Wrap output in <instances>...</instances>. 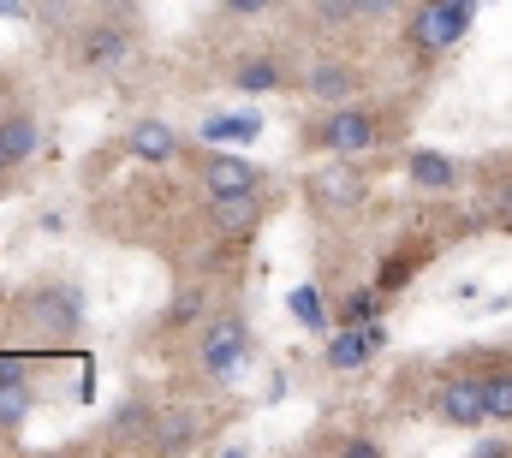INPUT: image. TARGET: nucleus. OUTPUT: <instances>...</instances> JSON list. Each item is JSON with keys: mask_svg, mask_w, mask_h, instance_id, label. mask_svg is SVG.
Instances as JSON below:
<instances>
[{"mask_svg": "<svg viewBox=\"0 0 512 458\" xmlns=\"http://www.w3.org/2000/svg\"><path fill=\"white\" fill-rule=\"evenodd\" d=\"M233 84H239L245 96H256V90H274V84H280V66H274V60H245V66L233 72Z\"/></svg>", "mask_w": 512, "mask_h": 458, "instance_id": "19", "label": "nucleus"}, {"mask_svg": "<svg viewBox=\"0 0 512 458\" xmlns=\"http://www.w3.org/2000/svg\"><path fill=\"white\" fill-rule=\"evenodd\" d=\"M197 357H203L209 375H233V369L251 357V328H245V316H215V322H203Z\"/></svg>", "mask_w": 512, "mask_h": 458, "instance_id": "5", "label": "nucleus"}, {"mask_svg": "<svg viewBox=\"0 0 512 458\" xmlns=\"http://www.w3.org/2000/svg\"><path fill=\"white\" fill-rule=\"evenodd\" d=\"M126 54H131V30H120V24H90L78 36V66L84 72H114V66H126Z\"/></svg>", "mask_w": 512, "mask_h": 458, "instance_id": "9", "label": "nucleus"}, {"mask_svg": "<svg viewBox=\"0 0 512 458\" xmlns=\"http://www.w3.org/2000/svg\"><path fill=\"white\" fill-rule=\"evenodd\" d=\"M149 447H155V453H185V447H197V411H155Z\"/></svg>", "mask_w": 512, "mask_h": 458, "instance_id": "14", "label": "nucleus"}, {"mask_svg": "<svg viewBox=\"0 0 512 458\" xmlns=\"http://www.w3.org/2000/svg\"><path fill=\"white\" fill-rule=\"evenodd\" d=\"M179 149H185V137L167 119H137L126 131V155H137V161H179Z\"/></svg>", "mask_w": 512, "mask_h": 458, "instance_id": "10", "label": "nucleus"}, {"mask_svg": "<svg viewBox=\"0 0 512 458\" xmlns=\"http://www.w3.org/2000/svg\"><path fill=\"white\" fill-rule=\"evenodd\" d=\"M24 417H30V387H24V381H18V387H0V441L18 435Z\"/></svg>", "mask_w": 512, "mask_h": 458, "instance_id": "18", "label": "nucleus"}, {"mask_svg": "<svg viewBox=\"0 0 512 458\" xmlns=\"http://www.w3.org/2000/svg\"><path fill=\"white\" fill-rule=\"evenodd\" d=\"M262 131V119H251V114H239V119H209L203 125V137H256Z\"/></svg>", "mask_w": 512, "mask_h": 458, "instance_id": "20", "label": "nucleus"}, {"mask_svg": "<svg viewBox=\"0 0 512 458\" xmlns=\"http://www.w3.org/2000/svg\"><path fill=\"white\" fill-rule=\"evenodd\" d=\"M304 96H316V102H328V108L358 102V72H352V66H340V60H322V66H310V72H304Z\"/></svg>", "mask_w": 512, "mask_h": 458, "instance_id": "12", "label": "nucleus"}, {"mask_svg": "<svg viewBox=\"0 0 512 458\" xmlns=\"http://www.w3.org/2000/svg\"><path fill=\"white\" fill-rule=\"evenodd\" d=\"M292 316H304L310 328H322V304H316V292H310V286H298V292H292Z\"/></svg>", "mask_w": 512, "mask_h": 458, "instance_id": "22", "label": "nucleus"}, {"mask_svg": "<svg viewBox=\"0 0 512 458\" xmlns=\"http://www.w3.org/2000/svg\"><path fill=\"white\" fill-rule=\"evenodd\" d=\"M24 381V357L18 351H0V387H18Z\"/></svg>", "mask_w": 512, "mask_h": 458, "instance_id": "23", "label": "nucleus"}, {"mask_svg": "<svg viewBox=\"0 0 512 458\" xmlns=\"http://www.w3.org/2000/svg\"><path fill=\"white\" fill-rule=\"evenodd\" d=\"M370 197V179L352 167V155H334L316 179H310V203L316 209H358Z\"/></svg>", "mask_w": 512, "mask_h": 458, "instance_id": "7", "label": "nucleus"}, {"mask_svg": "<svg viewBox=\"0 0 512 458\" xmlns=\"http://www.w3.org/2000/svg\"><path fill=\"white\" fill-rule=\"evenodd\" d=\"M471 12H477V0H417L405 18V48L417 60H441L471 30Z\"/></svg>", "mask_w": 512, "mask_h": 458, "instance_id": "2", "label": "nucleus"}, {"mask_svg": "<svg viewBox=\"0 0 512 458\" xmlns=\"http://www.w3.org/2000/svg\"><path fill=\"white\" fill-rule=\"evenodd\" d=\"M221 6H227L233 18H256V12H268L274 0H221Z\"/></svg>", "mask_w": 512, "mask_h": 458, "instance_id": "24", "label": "nucleus"}, {"mask_svg": "<svg viewBox=\"0 0 512 458\" xmlns=\"http://www.w3.org/2000/svg\"><path fill=\"white\" fill-rule=\"evenodd\" d=\"M435 417H441L447 429H477V423H489L483 375H465V369L441 375V387H435Z\"/></svg>", "mask_w": 512, "mask_h": 458, "instance_id": "4", "label": "nucleus"}, {"mask_svg": "<svg viewBox=\"0 0 512 458\" xmlns=\"http://www.w3.org/2000/svg\"><path fill=\"white\" fill-rule=\"evenodd\" d=\"M197 179H203V191H209V197H239V191H262V185H268V173H262L256 161L227 155V149L203 155V161H197Z\"/></svg>", "mask_w": 512, "mask_h": 458, "instance_id": "6", "label": "nucleus"}, {"mask_svg": "<svg viewBox=\"0 0 512 458\" xmlns=\"http://www.w3.org/2000/svg\"><path fill=\"white\" fill-rule=\"evenodd\" d=\"M376 137H382V119L364 102H340V108H328L322 119H310L298 131V143L316 149V155H364V149H376Z\"/></svg>", "mask_w": 512, "mask_h": 458, "instance_id": "1", "label": "nucleus"}, {"mask_svg": "<svg viewBox=\"0 0 512 458\" xmlns=\"http://www.w3.org/2000/svg\"><path fill=\"white\" fill-rule=\"evenodd\" d=\"M405 173H411V185L429 191V197H441V191L459 185V161H447L441 149H411V155H405Z\"/></svg>", "mask_w": 512, "mask_h": 458, "instance_id": "13", "label": "nucleus"}, {"mask_svg": "<svg viewBox=\"0 0 512 458\" xmlns=\"http://www.w3.org/2000/svg\"><path fill=\"white\" fill-rule=\"evenodd\" d=\"M399 0H322V12L328 18H340V24H364V18H387Z\"/></svg>", "mask_w": 512, "mask_h": 458, "instance_id": "17", "label": "nucleus"}, {"mask_svg": "<svg viewBox=\"0 0 512 458\" xmlns=\"http://www.w3.org/2000/svg\"><path fill=\"white\" fill-rule=\"evenodd\" d=\"M483 405H489L495 423H512V363L483 369Z\"/></svg>", "mask_w": 512, "mask_h": 458, "instance_id": "16", "label": "nucleus"}, {"mask_svg": "<svg viewBox=\"0 0 512 458\" xmlns=\"http://www.w3.org/2000/svg\"><path fill=\"white\" fill-rule=\"evenodd\" d=\"M36 143H42L36 114H24V108L0 114V173H12L18 161H30V155H36Z\"/></svg>", "mask_w": 512, "mask_h": 458, "instance_id": "11", "label": "nucleus"}, {"mask_svg": "<svg viewBox=\"0 0 512 458\" xmlns=\"http://www.w3.org/2000/svg\"><path fill=\"white\" fill-rule=\"evenodd\" d=\"M0 12H6V18H24V0H0Z\"/></svg>", "mask_w": 512, "mask_h": 458, "instance_id": "26", "label": "nucleus"}, {"mask_svg": "<svg viewBox=\"0 0 512 458\" xmlns=\"http://www.w3.org/2000/svg\"><path fill=\"white\" fill-rule=\"evenodd\" d=\"M334 453H346V458H376V441H340Z\"/></svg>", "mask_w": 512, "mask_h": 458, "instance_id": "25", "label": "nucleus"}, {"mask_svg": "<svg viewBox=\"0 0 512 458\" xmlns=\"http://www.w3.org/2000/svg\"><path fill=\"white\" fill-rule=\"evenodd\" d=\"M262 191H239V197H209V227L221 232L227 244H251L262 232Z\"/></svg>", "mask_w": 512, "mask_h": 458, "instance_id": "8", "label": "nucleus"}, {"mask_svg": "<svg viewBox=\"0 0 512 458\" xmlns=\"http://www.w3.org/2000/svg\"><path fill=\"white\" fill-rule=\"evenodd\" d=\"M24 316H30V328H36V334L60 340V334H72V328L84 322V292H78L72 280L30 286V298H24Z\"/></svg>", "mask_w": 512, "mask_h": 458, "instance_id": "3", "label": "nucleus"}, {"mask_svg": "<svg viewBox=\"0 0 512 458\" xmlns=\"http://www.w3.org/2000/svg\"><path fill=\"white\" fill-rule=\"evenodd\" d=\"M149 423H155V405H149V399H126V405L108 417V441H114V447H126V441H137ZM143 441H149V435H143Z\"/></svg>", "mask_w": 512, "mask_h": 458, "instance_id": "15", "label": "nucleus"}, {"mask_svg": "<svg viewBox=\"0 0 512 458\" xmlns=\"http://www.w3.org/2000/svg\"><path fill=\"white\" fill-rule=\"evenodd\" d=\"M382 286H376V292H358V298H346V310H340V316H346V322H376V310H382Z\"/></svg>", "mask_w": 512, "mask_h": 458, "instance_id": "21", "label": "nucleus"}]
</instances>
